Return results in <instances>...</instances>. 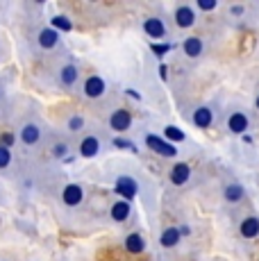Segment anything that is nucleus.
Segmentation results:
<instances>
[{"label": "nucleus", "instance_id": "f257e3e1", "mask_svg": "<svg viewBox=\"0 0 259 261\" xmlns=\"http://www.w3.org/2000/svg\"><path fill=\"white\" fill-rule=\"evenodd\" d=\"M173 21H175V25L180 30H189V28H193V25H196L198 14H196V9H193L191 5L180 3L175 9H173Z\"/></svg>", "mask_w": 259, "mask_h": 261}, {"label": "nucleus", "instance_id": "f03ea898", "mask_svg": "<svg viewBox=\"0 0 259 261\" xmlns=\"http://www.w3.org/2000/svg\"><path fill=\"white\" fill-rule=\"evenodd\" d=\"M109 127H112L114 132H127V129L132 127V114H130V109H125V107L114 109V112L109 114Z\"/></svg>", "mask_w": 259, "mask_h": 261}, {"label": "nucleus", "instance_id": "7ed1b4c3", "mask_svg": "<svg viewBox=\"0 0 259 261\" xmlns=\"http://www.w3.org/2000/svg\"><path fill=\"white\" fill-rule=\"evenodd\" d=\"M225 125L232 134H243L250 127V118H248V114L243 112V109H234V112H230V116H227Z\"/></svg>", "mask_w": 259, "mask_h": 261}, {"label": "nucleus", "instance_id": "20e7f679", "mask_svg": "<svg viewBox=\"0 0 259 261\" xmlns=\"http://www.w3.org/2000/svg\"><path fill=\"white\" fill-rule=\"evenodd\" d=\"M82 91L87 98L96 100V98H102L105 91H107V84H105V80L100 77V75H89L87 80H84L82 84Z\"/></svg>", "mask_w": 259, "mask_h": 261}, {"label": "nucleus", "instance_id": "39448f33", "mask_svg": "<svg viewBox=\"0 0 259 261\" xmlns=\"http://www.w3.org/2000/svg\"><path fill=\"white\" fill-rule=\"evenodd\" d=\"M146 145L152 150V152L162 154V157H175V154H177L175 145L164 141V139H159V137H155V134H148V137H146Z\"/></svg>", "mask_w": 259, "mask_h": 261}, {"label": "nucleus", "instance_id": "423d86ee", "mask_svg": "<svg viewBox=\"0 0 259 261\" xmlns=\"http://www.w3.org/2000/svg\"><path fill=\"white\" fill-rule=\"evenodd\" d=\"M191 120L198 129H209L214 125V109L209 107V105H200V107L193 109Z\"/></svg>", "mask_w": 259, "mask_h": 261}, {"label": "nucleus", "instance_id": "0eeeda50", "mask_svg": "<svg viewBox=\"0 0 259 261\" xmlns=\"http://www.w3.org/2000/svg\"><path fill=\"white\" fill-rule=\"evenodd\" d=\"M62 200H64L66 207H77V204L84 200V189L80 187V184H75V182L66 184L64 191H62Z\"/></svg>", "mask_w": 259, "mask_h": 261}, {"label": "nucleus", "instance_id": "6e6552de", "mask_svg": "<svg viewBox=\"0 0 259 261\" xmlns=\"http://www.w3.org/2000/svg\"><path fill=\"white\" fill-rule=\"evenodd\" d=\"M80 80V68L75 64H64L62 68H59V84H62L64 89H73L77 84Z\"/></svg>", "mask_w": 259, "mask_h": 261}, {"label": "nucleus", "instance_id": "1a4fd4ad", "mask_svg": "<svg viewBox=\"0 0 259 261\" xmlns=\"http://www.w3.org/2000/svg\"><path fill=\"white\" fill-rule=\"evenodd\" d=\"M168 177H171V182L175 184V187H184V184L191 179V166H189L187 162H177L175 166L171 168Z\"/></svg>", "mask_w": 259, "mask_h": 261}, {"label": "nucleus", "instance_id": "9d476101", "mask_svg": "<svg viewBox=\"0 0 259 261\" xmlns=\"http://www.w3.org/2000/svg\"><path fill=\"white\" fill-rule=\"evenodd\" d=\"M143 30H146V34L152 39L166 37V25H164V21L159 16H148L146 21H143Z\"/></svg>", "mask_w": 259, "mask_h": 261}, {"label": "nucleus", "instance_id": "9b49d317", "mask_svg": "<svg viewBox=\"0 0 259 261\" xmlns=\"http://www.w3.org/2000/svg\"><path fill=\"white\" fill-rule=\"evenodd\" d=\"M18 139H21V143H25V145H37L41 141V127H39L37 123H25L21 127Z\"/></svg>", "mask_w": 259, "mask_h": 261}, {"label": "nucleus", "instance_id": "f8f14e48", "mask_svg": "<svg viewBox=\"0 0 259 261\" xmlns=\"http://www.w3.org/2000/svg\"><path fill=\"white\" fill-rule=\"evenodd\" d=\"M182 50H184L187 57L198 59L202 53H205V41H202L200 37H187L184 39V43H182Z\"/></svg>", "mask_w": 259, "mask_h": 261}, {"label": "nucleus", "instance_id": "ddd939ff", "mask_svg": "<svg viewBox=\"0 0 259 261\" xmlns=\"http://www.w3.org/2000/svg\"><path fill=\"white\" fill-rule=\"evenodd\" d=\"M100 152V139L98 137H84L82 141H80V154H82L84 159H93L96 154Z\"/></svg>", "mask_w": 259, "mask_h": 261}, {"label": "nucleus", "instance_id": "4468645a", "mask_svg": "<svg viewBox=\"0 0 259 261\" xmlns=\"http://www.w3.org/2000/svg\"><path fill=\"white\" fill-rule=\"evenodd\" d=\"M37 43H39V48H43V50L57 48L59 32H57V30H53V28H43L41 32H39V37H37Z\"/></svg>", "mask_w": 259, "mask_h": 261}, {"label": "nucleus", "instance_id": "2eb2a0df", "mask_svg": "<svg viewBox=\"0 0 259 261\" xmlns=\"http://www.w3.org/2000/svg\"><path fill=\"white\" fill-rule=\"evenodd\" d=\"M130 214H132V207H130L127 200H116L112 204V209H109V216H112L114 223H125L130 218Z\"/></svg>", "mask_w": 259, "mask_h": 261}, {"label": "nucleus", "instance_id": "dca6fc26", "mask_svg": "<svg viewBox=\"0 0 259 261\" xmlns=\"http://www.w3.org/2000/svg\"><path fill=\"white\" fill-rule=\"evenodd\" d=\"M137 191H139V187H137V182H134L132 177H125V175H123V177L116 179V193L123 195L127 202L134 198V195H137Z\"/></svg>", "mask_w": 259, "mask_h": 261}, {"label": "nucleus", "instance_id": "f3484780", "mask_svg": "<svg viewBox=\"0 0 259 261\" xmlns=\"http://www.w3.org/2000/svg\"><path fill=\"white\" fill-rule=\"evenodd\" d=\"M239 234H241L243 239L259 237V218L257 216H246V218L241 220V225H239Z\"/></svg>", "mask_w": 259, "mask_h": 261}, {"label": "nucleus", "instance_id": "a211bd4d", "mask_svg": "<svg viewBox=\"0 0 259 261\" xmlns=\"http://www.w3.org/2000/svg\"><path fill=\"white\" fill-rule=\"evenodd\" d=\"M243 195H246V191H243V187L239 182H230V184H225V189H223V200L230 204L241 202Z\"/></svg>", "mask_w": 259, "mask_h": 261}, {"label": "nucleus", "instance_id": "6ab92c4d", "mask_svg": "<svg viewBox=\"0 0 259 261\" xmlns=\"http://www.w3.org/2000/svg\"><path fill=\"white\" fill-rule=\"evenodd\" d=\"M125 250L130 254H141L146 250V239L141 237L139 232H132L125 237Z\"/></svg>", "mask_w": 259, "mask_h": 261}, {"label": "nucleus", "instance_id": "aec40b11", "mask_svg": "<svg viewBox=\"0 0 259 261\" xmlns=\"http://www.w3.org/2000/svg\"><path fill=\"white\" fill-rule=\"evenodd\" d=\"M182 239V232L177 227H166L162 232V237H159V243L164 245V248H175L177 243H180Z\"/></svg>", "mask_w": 259, "mask_h": 261}, {"label": "nucleus", "instance_id": "412c9836", "mask_svg": "<svg viewBox=\"0 0 259 261\" xmlns=\"http://www.w3.org/2000/svg\"><path fill=\"white\" fill-rule=\"evenodd\" d=\"M50 28L57 30V32H59V30H62V32H71V30H73V23L68 21L66 16H53V25H50Z\"/></svg>", "mask_w": 259, "mask_h": 261}, {"label": "nucleus", "instance_id": "4be33fe9", "mask_svg": "<svg viewBox=\"0 0 259 261\" xmlns=\"http://www.w3.org/2000/svg\"><path fill=\"white\" fill-rule=\"evenodd\" d=\"M66 127H68V132H82L84 129V116L73 114V116L66 120Z\"/></svg>", "mask_w": 259, "mask_h": 261}, {"label": "nucleus", "instance_id": "5701e85b", "mask_svg": "<svg viewBox=\"0 0 259 261\" xmlns=\"http://www.w3.org/2000/svg\"><path fill=\"white\" fill-rule=\"evenodd\" d=\"M9 164H12V152H9V148L0 145V170H5Z\"/></svg>", "mask_w": 259, "mask_h": 261}, {"label": "nucleus", "instance_id": "b1692460", "mask_svg": "<svg viewBox=\"0 0 259 261\" xmlns=\"http://www.w3.org/2000/svg\"><path fill=\"white\" fill-rule=\"evenodd\" d=\"M66 152H68V145L66 143H57L53 148V154H55V157H59V159H66Z\"/></svg>", "mask_w": 259, "mask_h": 261}, {"label": "nucleus", "instance_id": "393cba45", "mask_svg": "<svg viewBox=\"0 0 259 261\" xmlns=\"http://www.w3.org/2000/svg\"><path fill=\"white\" fill-rule=\"evenodd\" d=\"M166 137L173 139V141H182L184 134L180 132V129H175V127H166Z\"/></svg>", "mask_w": 259, "mask_h": 261}, {"label": "nucleus", "instance_id": "a878e982", "mask_svg": "<svg viewBox=\"0 0 259 261\" xmlns=\"http://www.w3.org/2000/svg\"><path fill=\"white\" fill-rule=\"evenodd\" d=\"M198 7L205 9V12H209V9L216 7V0H198Z\"/></svg>", "mask_w": 259, "mask_h": 261}, {"label": "nucleus", "instance_id": "bb28decb", "mask_svg": "<svg viewBox=\"0 0 259 261\" xmlns=\"http://www.w3.org/2000/svg\"><path fill=\"white\" fill-rule=\"evenodd\" d=\"M0 145H5V148H9V145H14V134H3V139H0Z\"/></svg>", "mask_w": 259, "mask_h": 261}, {"label": "nucleus", "instance_id": "cd10ccee", "mask_svg": "<svg viewBox=\"0 0 259 261\" xmlns=\"http://www.w3.org/2000/svg\"><path fill=\"white\" fill-rule=\"evenodd\" d=\"M230 12H232V16H243V14H246V7H243V5H232Z\"/></svg>", "mask_w": 259, "mask_h": 261}, {"label": "nucleus", "instance_id": "c85d7f7f", "mask_svg": "<svg viewBox=\"0 0 259 261\" xmlns=\"http://www.w3.org/2000/svg\"><path fill=\"white\" fill-rule=\"evenodd\" d=\"M255 107L259 109V93H257V100H255Z\"/></svg>", "mask_w": 259, "mask_h": 261}]
</instances>
